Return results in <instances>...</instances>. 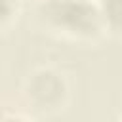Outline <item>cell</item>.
I'll return each mask as SVG.
<instances>
[{
  "label": "cell",
  "mask_w": 122,
  "mask_h": 122,
  "mask_svg": "<svg viewBox=\"0 0 122 122\" xmlns=\"http://www.w3.org/2000/svg\"><path fill=\"white\" fill-rule=\"evenodd\" d=\"M116 120H122V112H118V114H116Z\"/></svg>",
  "instance_id": "6"
},
{
  "label": "cell",
  "mask_w": 122,
  "mask_h": 122,
  "mask_svg": "<svg viewBox=\"0 0 122 122\" xmlns=\"http://www.w3.org/2000/svg\"><path fill=\"white\" fill-rule=\"evenodd\" d=\"M23 10V0H0V32L10 30Z\"/></svg>",
  "instance_id": "4"
},
{
  "label": "cell",
  "mask_w": 122,
  "mask_h": 122,
  "mask_svg": "<svg viewBox=\"0 0 122 122\" xmlns=\"http://www.w3.org/2000/svg\"><path fill=\"white\" fill-rule=\"evenodd\" d=\"M4 120H34V118L23 109V105H19V107L0 105V122H4Z\"/></svg>",
  "instance_id": "5"
},
{
  "label": "cell",
  "mask_w": 122,
  "mask_h": 122,
  "mask_svg": "<svg viewBox=\"0 0 122 122\" xmlns=\"http://www.w3.org/2000/svg\"><path fill=\"white\" fill-rule=\"evenodd\" d=\"M34 19L44 32L74 44H97L105 36L95 0H36Z\"/></svg>",
  "instance_id": "1"
},
{
  "label": "cell",
  "mask_w": 122,
  "mask_h": 122,
  "mask_svg": "<svg viewBox=\"0 0 122 122\" xmlns=\"http://www.w3.org/2000/svg\"><path fill=\"white\" fill-rule=\"evenodd\" d=\"M105 36L122 40V0H95Z\"/></svg>",
  "instance_id": "3"
},
{
  "label": "cell",
  "mask_w": 122,
  "mask_h": 122,
  "mask_svg": "<svg viewBox=\"0 0 122 122\" xmlns=\"http://www.w3.org/2000/svg\"><path fill=\"white\" fill-rule=\"evenodd\" d=\"M71 103V84L57 67H34L21 84V105L34 118L61 114Z\"/></svg>",
  "instance_id": "2"
}]
</instances>
